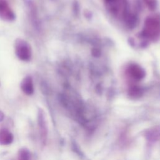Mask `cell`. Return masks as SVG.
<instances>
[{
    "mask_svg": "<svg viewBox=\"0 0 160 160\" xmlns=\"http://www.w3.org/2000/svg\"><path fill=\"white\" fill-rule=\"evenodd\" d=\"M14 49L16 56L21 61H28L32 56L31 48L29 44L21 38H18L15 41Z\"/></svg>",
    "mask_w": 160,
    "mask_h": 160,
    "instance_id": "obj_1",
    "label": "cell"
},
{
    "mask_svg": "<svg viewBox=\"0 0 160 160\" xmlns=\"http://www.w3.org/2000/svg\"><path fill=\"white\" fill-rule=\"evenodd\" d=\"M13 135L7 129L0 130V144L9 145L13 141Z\"/></svg>",
    "mask_w": 160,
    "mask_h": 160,
    "instance_id": "obj_5",
    "label": "cell"
},
{
    "mask_svg": "<svg viewBox=\"0 0 160 160\" xmlns=\"http://www.w3.org/2000/svg\"><path fill=\"white\" fill-rule=\"evenodd\" d=\"M38 124L39 129V134L42 143L44 144L48 136V127L45 119L44 112L42 109H39L38 112Z\"/></svg>",
    "mask_w": 160,
    "mask_h": 160,
    "instance_id": "obj_2",
    "label": "cell"
},
{
    "mask_svg": "<svg viewBox=\"0 0 160 160\" xmlns=\"http://www.w3.org/2000/svg\"><path fill=\"white\" fill-rule=\"evenodd\" d=\"M4 115L3 112L2 111H0V122L4 119Z\"/></svg>",
    "mask_w": 160,
    "mask_h": 160,
    "instance_id": "obj_7",
    "label": "cell"
},
{
    "mask_svg": "<svg viewBox=\"0 0 160 160\" xmlns=\"http://www.w3.org/2000/svg\"><path fill=\"white\" fill-rule=\"evenodd\" d=\"M16 16L6 0H0V18L6 21H12Z\"/></svg>",
    "mask_w": 160,
    "mask_h": 160,
    "instance_id": "obj_3",
    "label": "cell"
},
{
    "mask_svg": "<svg viewBox=\"0 0 160 160\" xmlns=\"http://www.w3.org/2000/svg\"><path fill=\"white\" fill-rule=\"evenodd\" d=\"M21 90L27 95H31L34 92V84L32 78L30 76L24 77L21 82Z\"/></svg>",
    "mask_w": 160,
    "mask_h": 160,
    "instance_id": "obj_4",
    "label": "cell"
},
{
    "mask_svg": "<svg viewBox=\"0 0 160 160\" xmlns=\"http://www.w3.org/2000/svg\"><path fill=\"white\" fill-rule=\"evenodd\" d=\"M30 152L26 148H22L18 151V160H30Z\"/></svg>",
    "mask_w": 160,
    "mask_h": 160,
    "instance_id": "obj_6",
    "label": "cell"
}]
</instances>
